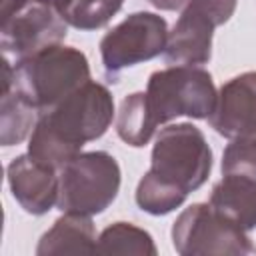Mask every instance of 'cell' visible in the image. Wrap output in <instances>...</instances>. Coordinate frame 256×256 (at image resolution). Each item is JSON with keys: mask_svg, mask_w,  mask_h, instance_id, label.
<instances>
[{"mask_svg": "<svg viewBox=\"0 0 256 256\" xmlns=\"http://www.w3.org/2000/svg\"><path fill=\"white\" fill-rule=\"evenodd\" d=\"M96 254L156 256V244L150 232L130 222H114L104 228L96 240Z\"/></svg>", "mask_w": 256, "mask_h": 256, "instance_id": "16", "label": "cell"}, {"mask_svg": "<svg viewBox=\"0 0 256 256\" xmlns=\"http://www.w3.org/2000/svg\"><path fill=\"white\" fill-rule=\"evenodd\" d=\"M186 198L188 196L184 192L158 180L150 172H146L140 178V182L136 186V194H134L138 208L152 216H166V214L174 212L176 208H180L184 204Z\"/></svg>", "mask_w": 256, "mask_h": 256, "instance_id": "18", "label": "cell"}, {"mask_svg": "<svg viewBox=\"0 0 256 256\" xmlns=\"http://www.w3.org/2000/svg\"><path fill=\"white\" fill-rule=\"evenodd\" d=\"M156 124L150 116L148 104H146V94L144 92H134L128 94L118 110L116 116V134L122 142L134 148H142L150 142V138L156 132Z\"/></svg>", "mask_w": 256, "mask_h": 256, "instance_id": "15", "label": "cell"}, {"mask_svg": "<svg viewBox=\"0 0 256 256\" xmlns=\"http://www.w3.org/2000/svg\"><path fill=\"white\" fill-rule=\"evenodd\" d=\"M144 94L154 124L162 126L178 116L206 120L218 90L208 70L178 64L152 72Z\"/></svg>", "mask_w": 256, "mask_h": 256, "instance_id": "3", "label": "cell"}, {"mask_svg": "<svg viewBox=\"0 0 256 256\" xmlns=\"http://www.w3.org/2000/svg\"><path fill=\"white\" fill-rule=\"evenodd\" d=\"M168 24L154 12H134L108 30L100 40V56L110 82H116L124 68L164 54Z\"/></svg>", "mask_w": 256, "mask_h": 256, "instance_id": "9", "label": "cell"}, {"mask_svg": "<svg viewBox=\"0 0 256 256\" xmlns=\"http://www.w3.org/2000/svg\"><path fill=\"white\" fill-rule=\"evenodd\" d=\"M210 128L220 136L232 140L256 134V70L242 72L226 80L206 118Z\"/></svg>", "mask_w": 256, "mask_h": 256, "instance_id": "10", "label": "cell"}, {"mask_svg": "<svg viewBox=\"0 0 256 256\" xmlns=\"http://www.w3.org/2000/svg\"><path fill=\"white\" fill-rule=\"evenodd\" d=\"M8 188L12 198L32 216H42L58 202V168L36 160L34 156L20 154L6 168Z\"/></svg>", "mask_w": 256, "mask_h": 256, "instance_id": "11", "label": "cell"}, {"mask_svg": "<svg viewBox=\"0 0 256 256\" xmlns=\"http://www.w3.org/2000/svg\"><path fill=\"white\" fill-rule=\"evenodd\" d=\"M208 204L244 232L256 230V178L222 174V180L210 192Z\"/></svg>", "mask_w": 256, "mask_h": 256, "instance_id": "12", "label": "cell"}, {"mask_svg": "<svg viewBox=\"0 0 256 256\" xmlns=\"http://www.w3.org/2000/svg\"><path fill=\"white\" fill-rule=\"evenodd\" d=\"M114 118L110 90L88 80L50 110L42 112L28 140V154L54 168H62L82 146L98 140Z\"/></svg>", "mask_w": 256, "mask_h": 256, "instance_id": "1", "label": "cell"}, {"mask_svg": "<svg viewBox=\"0 0 256 256\" xmlns=\"http://www.w3.org/2000/svg\"><path fill=\"white\" fill-rule=\"evenodd\" d=\"M64 22L76 30L104 28L122 8L124 0H54Z\"/></svg>", "mask_w": 256, "mask_h": 256, "instance_id": "17", "label": "cell"}, {"mask_svg": "<svg viewBox=\"0 0 256 256\" xmlns=\"http://www.w3.org/2000/svg\"><path fill=\"white\" fill-rule=\"evenodd\" d=\"M154 8H158V10H180V8H184L190 0H148Z\"/></svg>", "mask_w": 256, "mask_h": 256, "instance_id": "20", "label": "cell"}, {"mask_svg": "<svg viewBox=\"0 0 256 256\" xmlns=\"http://www.w3.org/2000/svg\"><path fill=\"white\" fill-rule=\"evenodd\" d=\"M0 142L14 146L26 140L38 120V110L12 86L0 92Z\"/></svg>", "mask_w": 256, "mask_h": 256, "instance_id": "14", "label": "cell"}, {"mask_svg": "<svg viewBox=\"0 0 256 256\" xmlns=\"http://www.w3.org/2000/svg\"><path fill=\"white\" fill-rule=\"evenodd\" d=\"M96 228L90 216L62 212L36 246L38 256L56 254H96Z\"/></svg>", "mask_w": 256, "mask_h": 256, "instance_id": "13", "label": "cell"}, {"mask_svg": "<svg viewBox=\"0 0 256 256\" xmlns=\"http://www.w3.org/2000/svg\"><path fill=\"white\" fill-rule=\"evenodd\" d=\"M172 246L180 256L230 254L244 256L256 252L248 232L218 214L208 202L190 204L174 220Z\"/></svg>", "mask_w": 256, "mask_h": 256, "instance_id": "7", "label": "cell"}, {"mask_svg": "<svg viewBox=\"0 0 256 256\" xmlns=\"http://www.w3.org/2000/svg\"><path fill=\"white\" fill-rule=\"evenodd\" d=\"M222 174L256 178V134L230 140L222 154Z\"/></svg>", "mask_w": 256, "mask_h": 256, "instance_id": "19", "label": "cell"}, {"mask_svg": "<svg viewBox=\"0 0 256 256\" xmlns=\"http://www.w3.org/2000/svg\"><path fill=\"white\" fill-rule=\"evenodd\" d=\"M236 4L238 0H190L168 32L166 62L172 66L208 64L214 30L232 18Z\"/></svg>", "mask_w": 256, "mask_h": 256, "instance_id": "8", "label": "cell"}, {"mask_svg": "<svg viewBox=\"0 0 256 256\" xmlns=\"http://www.w3.org/2000/svg\"><path fill=\"white\" fill-rule=\"evenodd\" d=\"M66 34L54 0H0V48L12 64L62 44Z\"/></svg>", "mask_w": 256, "mask_h": 256, "instance_id": "6", "label": "cell"}, {"mask_svg": "<svg viewBox=\"0 0 256 256\" xmlns=\"http://www.w3.org/2000/svg\"><path fill=\"white\" fill-rule=\"evenodd\" d=\"M58 202L62 212L94 216L104 212L118 196L120 166L104 150L78 152L58 170Z\"/></svg>", "mask_w": 256, "mask_h": 256, "instance_id": "5", "label": "cell"}, {"mask_svg": "<svg viewBox=\"0 0 256 256\" xmlns=\"http://www.w3.org/2000/svg\"><path fill=\"white\" fill-rule=\"evenodd\" d=\"M212 170V150L204 132L190 124L164 126L152 146L150 174L184 192L186 196L208 180Z\"/></svg>", "mask_w": 256, "mask_h": 256, "instance_id": "4", "label": "cell"}, {"mask_svg": "<svg viewBox=\"0 0 256 256\" xmlns=\"http://www.w3.org/2000/svg\"><path fill=\"white\" fill-rule=\"evenodd\" d=\"M90 80V64L82 50L54 44L14 64L12 88L26 98L38 116Z\"/></svg>", "mask_w": 256, "mask_h": 256, "instance_id": "2", "label": "cell"}]
</instances>
